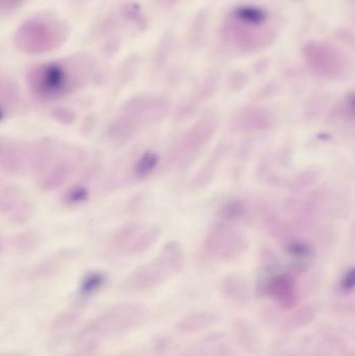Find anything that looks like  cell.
Here are the masks:
<instances>
[{
    "instance_id": "6",
    "label": "cell",
    "mask_w": 355,
    "mask_h": 356,
    "mask_svg": "<svg viewBox=\"0 0 355 356\" xmlns=\"http://www.w3.org/2000/svg\"><path fill=\"white\" fill-rule=\"evenodd\" d=\"M287 253L295 259V261H307L313 255L311 247L307 243L301 241H293L287 246Z\"/></svg>"
},
{
    "instance_id": "2",
    "label": "cell",
    "mask_w": 355,
    "mask_h": 356,
    "mask_svg": "<svg viewBox=\"0 0 355 356\" xmlns=\"http://www.w3.org/2000/svg\"><path fill=\"white\" fill-rule=\"evenodd\" d=\"M67 24L52 16H37L24 22L14 36L16 48L28 55L49 52L67 41Z\"/></svg>"
},
{
    "instance_id": "4",
    "label": "cell",
    "mask_w": 355,
    "mask_h": 356,
    "mask_svg": "<svg viewBox=\"0 0 355 356\" xmlns=\"http://www.w3.org/2000/svg\"><path fill=\"white\" fill-rule=\"evenodd\" d=\"M157 163H159V155L157 153L151 152V151L145 152L135 164V175L139 177H145V176L149 175L155 169Z\"/></svg>"
},
{
    "instance_id": "8",
    "label": "cell",
    "mask_w": 355,
    "mask_h": 356,
    "mask_svg": "<svg viewBox=\"0 0 355 356\" xmlns=\"http://www.w3.org/2000/svg\"><path fill=\"white\" fill-rule=\"evenodd\" d=\"M243 204H240V202H231L229 206H225L223 214L227 218L233 219L239 217L243 212Z\"/></svg>"
},
{
    "instance_id": "1",
    "label": "cell",
    "mask_w": 355,
    "mask_h": 356,
    "mask_svg": "<svg viewBox=\"0 0 355 356\" xmlns=\"http://www.w3.org/2000/svg\"><path fill=\"white\" fill-rule=\"evenodd\" d=\"M91 70L86 55H75L32 68L28 81L32 91L44 99L63 97L85 83Z\"/></svg>"
},
{
    "instance_id": "10",
    "label": "cell",
    "mask_w": 355,
    "mask_h": 356,
    "mask_svg": "<svg viewBox=\"0 0 355 356\" xmlns=\"http://www.w3.org/2000/svg\"><path fill=\"white\" fill-rule=\"evenodd\" d=\"M342 286L345 290H351L354 288V271L352 269L345 275L342 281Z\"/></svg>"
},
{
    "instance_id": "7",
    "label": "cell",
    "mask_w": 355,
    "mask_h": 356,
    "mask_svg": "<svg viewBox=\"0 0 355 356\" xmlns=\"http://www.w3.org/2000/svg\"><path fill=\"white\" fill-rule=\"evenodd\" d=\"M88 195H89V193H88L86 188L75 186L66 193L65 202L69 204H81V202L86 201Z\"/></svg>"
},
{
    "instance_id": "11",
    "label": "cell",
    "mask_w": 355,
    "mask_h": 356,
    "mask_svg": "<svg viewBox=\"0 0 355 356\" xmlns=\"http://www.w3.org/2000/svg\"><path fill=\"white\" fill-rule=\"evenodd\" d=\"M57 114L59 115V117H57V119H59L61 121L65 120V123H69V122L73 121V118H75L73 112H69V110H57Z\"/></svg>"
},
{
    "instance_id": "5",
    "label": "cell",
    "mask_w": 355,
    "mask_h": 356,
    "mask_svg": "<svg viewBox=\"0 0 355 356\" xmlns=\"http://www.w3.org/2000/svg\"><path fill=\"white\" fill-rule=\"evenodd\" d=\"M106 282V276L100 272H91L84 277L81 281V294L83 296H90L97 292Z\"/></svg>"
},
{
    "instance_id": "12",
    "label": "cell",
    "mask_w": 355,
    "mask_h": 356,
    "mask_svg": "<svg viewBox=\"0 0 355 356\" xmlns=\"http://www.w3.org/2000/svg\"><path fill=\"white\" fill-rule=\"evenodd\" d=\"M0 356H26V355L24 353H20V352H11V353L0 354Z\"/></svg>"
},
{
    "instance_id": "3",
    "label": "cell",
    "mask_w": 355,
    "mask_h": 356,
    "mask_svg": "<svg viewBox=\"0 0 355 356\" xmlns=\"http://www.w3.org/2000/svg\"><path fill=\"white\" fill-rule=\"evenodd\" d=\"M235 17L248 26H260L266 21L265 11L254 7H241L236 10Z\"/></svg>"
},
{
    "instance_id": "9",
    "label": "cell",
    "mask_w": 355,
    "mask_h": 356,
    "mask_svg": "<svg viewBox=\"0 0 355 356\" xmlns=\"http://www.w3.org/2000/svg\"><path fill=\"white\" fill-rule=\"evenodd\" d=\"M26 0H0V14L8 13L19 8Z\"/></svg>"
}]
</instances>
